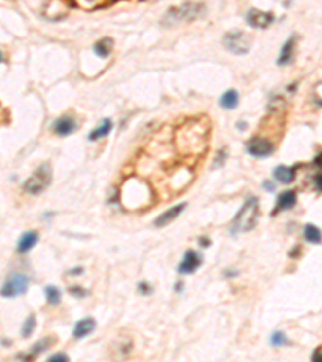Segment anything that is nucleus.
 I'll list each match as a JSON object with an SVG mask.
<instances>
[{
    "label": "nucleus",
    "mask_w": 322,
    "mask_h": 362,
    "mask_svg": "<svg viewBox=\"0 0 322 362\" xmlns=\"http://www.w3.org/2000/svg\"><path fill=\"white\" fill-rule=\"evenodd\" d=\"M206 16V7L203 3H193V2H187L182 3L180 7L176 8H169L166 11V15L163 16L161 24L165 28H173L179 23H190L195 20H202Z\"/></svg>",
    "instance_id": "nucleus-1"
},
{
    "label": "nucleus",
    "mask_w": 322,
    "mask_h": 362,
    "mask_svg": "<svg viewBox=\"0 0 322 362\" xmlns=\"http://www.w3.org/2000/svg\"><path fill=\"white\" fill-rule=\"evenodd\" d=\"M258 219H259V200L256 196H250V198H247L244 206L240 208V211L235 214L232 225H230V232H232V235L250 232L251 229L256 227Z\"/></svg>",
    "instance_id": "nucleus-2"
},
{
    "label": "nucleus",
    "mask_w": 322,
    "mask_h": 362,
    "mask_svg": "<svg viewBox=\"0 0 322 362\" xmlns=\"http://www.w3.org/2000/svg\"><path fill=\"white\" fill-rule=\"evenodd\" d=\"M52 183V168L48 163H42L33 173V176L24 182V192L29 195H40Z\"/></svg>",
    "instance_id": "nucleus-3"
},
{
    "label": "nucleus",
    "mask_w": 322,
    "mask_h": 362,
    "mask_svg": "<svg viewBox=\"0 0 322 362\" xmlns=\"http://www.w3.org/2000/svg\"><path fill=\"white\" fill-rule=\"evenodd\" d=\"M222 44L230 53L247 55L251 47V40L244 31H229V33L224 36Z\"/></svg>",
    "instance_id": "nucleus-4"
},
{
    "label": "nucleus",
    "mask_w": 322,
    "mask_h": 362,
    "mask_svg": "<svg viewBox=\"0 0 322 362\" xmlns=\"http://www.w3.org/2000/svg\"><path fill=\"white\" fill-rule=\"evenodd\" d=\"M29 285V279L24 274H13L5 280L2 287V296L3 298H16L20 294L26 293Z\"/></svg>",
    "instance_id": "nucleus-5"
},
{
    "label": "nucleus",
    "mask_w": 322,
    "mask_h": 362,
    "mask_svg": "<svg viewBox=\"0 0 322 362\" xmlns=\"http://www.w3.org/2000/svg\"><path fill=\"white\" fill-rule=\"evenodd\" d=\"M274 144L263 137H253L247 142V153L254 158H267L274 153Z\"/></svg>",
    "instance_id": "nucleus-6"
},
{
    "label": "nucleus",
    "mask_w": 322,
    "mask_h": 362,
    "mask_svg": "<svg viewBox=\"0 0 322 362\" xmlns=\"http://www.w3.org/2000/svg\"><path fill=\"white\" fill-rule=\"evenodd\" d=\"M274 21H276V16L272 15V11H263L258 8H250L247 11V23L250 24L251 28L266 29Z\"/></svg>",
    "instance_id": "nucleus-7"
},
{
    "label": "nucleus",
    "mask_w": 322,
    "mask_h": 362,
    "mask_svg": "<svg viewBox=\"0 0 322 362\" xmlns=\"http://www.w3.org/2000/svg\"><path fill=\"white\" fill-rule=\"evenodd\" d=\"M202 262H203L202 256H200L195 250H187L184 254V259H182V262L178 267V272L182 275L193 274L200 266H202Z\"/></svg>",
    "instance_id": "nucleus-8"
},
{
    "label": "nucleus",
    "mask_w": 322,
    "mask_h": 362,
    "mask_svg": "<svg viewBox=\"0 0 322 362\" xmlns=\"http://www.w3.org/2000/svg\"><path fill=\"white\" fill-rule=\"evenodd\" d=\"M76 127H77L76 119L70 114H63L62 118H58L52 126L53 134L62 136V137H66V136H70V134H72L76 131Z\"/></svg>",
    "instance_id": "nucleus-9"
},
{
    "label": "nucleus",
    "mask_w": 322,
    "mask_h": 362,
    "mask_svg": "<svg viewBox=\"0 0 322 362\" xmlns=\"http://www.w3.org/2000/svg\"><path fill=\"white\" fill-rule=\"evenodd\" d=\"M185 208H187V203H179V205H176L173 208H169L168 211L160 214V216L155 219V227H165L168 224H171L176 217L180 216V214L184 213Z\"/></svg>",
    "instance_id": "nucleus-10"
},
{
    "label": "nucleus",
    "mask_w": 322,
    "mask_h": 362,
    "mask_svg": "<svg viewBox=\"0 0 322 362\" xmlns=\"http://www.w3.org/2000/svg\"><path fill=\"white\" fill-rule=\"evenodd\" d=\"M295 205H296V193L291 192V190H285V192H282L281 195H279L276 208H274V211H272V216H276L277 213L291 210Z\"/></svg>",
    "instance_id": "nucleus-11"
},
{
    "label": "nucleus",
    "mask_w": 322,
    "mask_h": 362,
    "mask_svg": "<svg viewBox=\"0 0 322 362\" xmlns=\"http://www.w3.org/2000/svg\"><path fill=\"white\" fill-rule=\"evenodd\" d=\"M97 327V322L94 317H86V319H81V321H77L76 325H74V330H72V336H74L76 340H81L84 336L90 335L95 330Z\"/></svg>",
    "instance_id": "nucleus-12"
},
{
    "label": "nucleus",
    "mask_w": 322,
    "mask_h": 362,
    "mask_svg": "<svg viewBox=\"0 0 322 362\" xmlns=\"http://www.w3.org/2000/svg\"><path fill=\"white\" fill-rule=\"evenodd\" d=\"M55 341H57V340L53 338V336H47V338H42V340H39L37 343H36V345L33 346V349H31V351H29L28 354H18L16 358L24 359V361H31V359H34V358H37V356L42 354L44 351H47V349L50 348Z\"/></svg>",
    "instance_id": "nucleus-13"
},
{
    "label": "nucleus",
    "mask_w": 322,
    "mask_h": 362,
    "mask_svg": "<svg viewBox=\"0 0 322 362\" xmlns=\"http://www.w3.org/2000/svg\"><path fill=\"white\" fill-rule=\"evenodd\" d=\"M295 44H296V36H291V37H288L287 42H285V44L282 45L281 53H279V58H277V65H279V66L290 65L291 61H293Z\"/></svg>",
    "instance_id": "nucleus-14"
},
{
    "label": "nucleus",
    "mask_w": 322,
    "mask_h": 362,
    "mask_svg": "<svg viewBox=\"0 0 322 362\" xmlns=\"http://www.w3.org/2000/svg\"><path fill=\"white\" fill-rule=\"evenodd\" d=\"M39 240V234L36 230H26L24 234L20 237V240H18V253H28L29 250H33V247Z\"/></svg>",
    "instance_id": "nucleus-15"
},
{
    "label": "nucleus",
    "mask_w": 322,
    "mask_h": 362,
    "mask_svg": "<svg viewBox=\"0 0 322 362\" xmlns=\"http://www.w3.org/2000/svg\"><path fill=\"white\" fill-rule=\"evenodd\" d=\"M272 176H274V179L279 181L281 183H291L295 181V169L281 164V166H277L274 171H272Z\"/></svg>",
    "instance_id": "nucleus-16"
},
{
    "label": "nucleus",
    "mask_w": 322,
    "mask_h": 362,
    "mask_svg": "<svg viewBox=\"0 0 322 362\" xmlns=\"http://www.w3.org/2000/svg\"><path fill=\"white\" fill-rule=\"evenodd\" d=\"M111 48H113V40L110 37H103L94 44V53L100 58H108L111 53Z\"/></svg>",
    "instance_id": "nucleus-17"
},
{
    "label": "nucleus",
    "mask_w": 322,
    "mask_h": 362,
    "mask_svg": "<svg viewBox=\"0 0 322 362\" xmlns=\"http://www.w3.org/2000/svg\"><path fill=\"white\" fill-rule=\"evenodd\" d=\"M111 129H113V121H111V119H103V121H102V124H100L99 127H95L94 131L89 134V140H92V142H95V140L107 137L108 134L111 132Z\"/></svg>",
    "instance_id": "nucleus-18"
},
{
    "label": "nucleus",
    "mask_w": 322,
    "mask_h": 362,
    "mask_svg": "<svg viewBox=\"0 0 322 362\" xmlns=\"http://www.w3.org/2000/svg\"><path fill=\"white\" fill-rule=\"evenodd\" d=\"M221 107L226 108V109H234L239 105V94H237V90L234 89H229L222 94L221 97Z\"/></svg>",
    "instance_id": "nucleus-19"
},
{
    "label": "nucleus",
    "mask_w": 322,
    "mask_h": 362,
    "mask_svg": "<svg viewBox=\"0 0 322 362\" xmlns=\"http://www.w3.org/2000/svg\"><path fill=\"white\" fill-rule=\"evenodd\" d=\"M303 235H305V240L313 243V245H318L322 242V232L319 227H316L313 224H306L305 225V230H303Z\"/></svg>",
    "instance_id": "nucleus-20"
},
{
    "label": "nucleus",
    "mask_w": 322,
    "mask_h": 362,
    "mask_svg": "<svg viewBox=\"0 0 322 362\" xmlns=\"http://www.w3.org/2000/svg\"><path fill=\"white\" fill-rule=\"evenodd\" d=\"M45 299H47L48 304L57 306V304H60V301H62V291H60L57 287L47 285L45 287Z\"/></svg>",
    "instance_id": "nucleus-21"
},
{
    "label": "nucleus",
    "mask_w": 322,
    "mask_h": 362,
    "mask_svg": "<svg viewBox=\"0 0 322 362\" xmlns=\"http://www.w3.org/2000/svg\"><path fill=\"white\" fill-rule=\"evenodd\" d=\"M34 328H36V316H34V314H29L26 321H24L23 327H21V335H23V338H29V336L33 335Z\"/></svg>",
    "instance_id": "nucleus-22"
},
{
    "label": "nucleus",
    "mask_w": 322,
    "mask_h": 362,
    "mask_svg": "<svg viewBox=\"0 0 322 362\" xmlns=\"http://www.w3.org/2000/svg\"><path fill=\"white\" fill-rule=\"evenodd\" d=\"M271 345L276 346V348L284 346V345H288V338L282 332H274V333L271 335Z\"/></svg>",
    "instance_id": "nucleus-23"
},
{
    "label": "nucleus",
    "mask_w": 322,
    "mask_h": 362,
    "mask_svg": "<svg viewBox=\"0 0 322 362\" xmlns=\"http://www.w3.org/2000/svg\"><path fill=\"white\" fill-rule=\"evenodd\" d=\"M68 291L72 294V296H76V298H84L87 294V290H84V288L79 287V285H71L68 288Z\"/></svg>",
    "instance_id": "nucleus-24"
},
{
    "label": "nucleus",
    "mask_w": 322,
    "mask_h": 362,
    "mask_svg": "<svg viewBox=\"0 0 322 362\" xmlns=\"http://www.w3.org/2000/svg\"><path fill=\"white\" fill-rule=\"evenodd\" d=\"M226 158H227L226 150H219V151H217V156H216V159H215V168H221V166H222V163L226 161Z\"/></svg>",
    "instance_id": "nucleus-25"
},
{
    "label": "nucleus",
    "mask_w": 322,
    "mask_h": 362,
    "mask_svg": "<svg viewBox=\"0 0 322 362\" xmlns=\"http://www.w3.org/2000/svg\"><path fill=\"white\" fill-rule=\"evenodd\" d=\"M66 361H68V356L63 354V353L52 354L50 358H48V362H66Z\"/></svg>",
    "instance_id": "nucleus-26"
},
{
    "label": "nucleus",
    "mask_w": 322,
    "mask_h": 362,
    "mask_svg": "<svg viewBox=\"0 0 322 362\" xmlns=\"http://www.w3.org/2000/svg\"><path fill=\"white\" fill-rule=\"evenodd\" d=\"M139 291H141L142 294H150L151 287L147 284V282H141V284H139Z\"/></svg>",
    "instance_id": "nucleus-27"
},
{
    "label": "nucleus",
    "mask_w": 322,
    "mask_h": 362,
    "mask_svg": "<svg viewBox=\"0 0 322 362\" xmlns=\"http://www.w3.org/2000/svg\"><path fill=\"white\" fill-rule=\"evenodd\" d=\"M311 359H313L314 362H322V346L316 348V351L313 353Z\"/></svg>",
    "instance_id": "nucleus-28"
},
{
    "label": "nucleus",
    "mask_w": 322,
    "mask_h": 362,
    "mask_svg": "<svg viewBox=\"0 0 322 362\" xmlns=\"http://www.w3.org/2000/svg\"><path fill=\"white\" fill-rule=\"evenodd\" d=\"M314 187L318 188V192H322V173L314 177Z\"/></svg>",
    "instance_id": "nucleus-29"
},
{
    "label": "nucleus",
    "mask_w": 322,
    "mask_h": 362,
    "mask_svg": "<svg viewBox=\"0 0 322 362\" xmlns=\"http://www.w3.org/2000/svg\"><path fill=\"white\" fill-rule=\"evenodd\" d=\"M84 272V269L82 267H74V269H71V271L68 272L70 275H81Z\"/></svg>",
    "instance_id": "nucleus-30"
},
{
    "label": "nucleus",
    "mask_w": 322,
    "mask_h": 362,
    "mask_svg": "<svg viewBox=\"0 0 322 362\" xmlns=\"http://www.w3.org/2000/svg\"><path fill=\"white\" fill-rule=\"evenodd\" d=\"M200 243H202V247H203V248L210 247V238H208V237H200Z\"/></svg>",
    "instance_id": "nucleus-31"
},
{
    "label": "nucleus",
    "mask_w": 322,
    "mask_h": 362,
    "mask_svg": "<svg viewBox=\"0 0 322 362\" xmlns=\"http://www.w3.org/2000/svg\"><path fill=\"white\" fill-rule=\"evenodd\" d=\"M182 288H184V282H178V284H176V287H174V291L180 293V291H182Z\"/></svg>",
    "instance_id": "nucleus-32"
},
{
    "label": "nucleus",
    "mask_w": 322,
    "mask_h": 362,
    "mask_svg": "<svg viewBox=\"0 0 322 362\" xmlns=\"http://www.w3.org/2000/svg\"><path fill=\"white\" fill-rule=\"evenodd\" d=\"M263 187H264L266 190H274V185H272L271 182H264V183H263Z\"/></svg>",
    "instance_id": "nucleus-33"
},
{
    "label": "nucleus",
    "mask_w": 322,
    "mask_h": 362,
    "mask_svg": "<svg viewBox=\"0 0 322 362\" xmlns=\"http://www.w3.org/2000/svg\"><path fill=\"white\" fill-rule=\"evenodd\" d=\"M237 127H240V131H245V127H247V124L244 121H240V122H237Z\"/></svg>",
    "instance_id": "nucleus-34"
},
{
    "label": "nucleus",
    "mask_w": 322,
    "mask_h": 362,
    "mask_svg": "<svg viewBox=\"0 0 322 362\" xmlns=\"http://www.w3.org/2000/svg\"><path fill=\"white\" fill-rule=\"evenodd\" d=\"M224 275H227V277H234V275H237V272H226Z\"/></svg>",
    "instance_id": "nucleus-35"
},
{
    "label": "nucleus",
    "mask_w": 322,
    "mask_h": 362,
    "mask_svg": "<svg viewBox=\"0 0 322 362\" xmlns=\"http://www.w3.org/2000/svg\"><path fill=\"white\" fill-rule=\"evenodd\" d=\"M87 2H94V0H87Z\"/></svg>",
    "instance_id": "nucleus-36"
}]
</instances>
